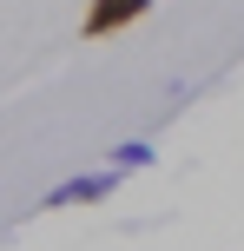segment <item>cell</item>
Wrapping results in <instances>:
<instances>
[{
    "label": "cell",
    "mask_w": 244,
    "mask_h": 251,
    "mask_svg": "<svg viewBox=\"0 0 244 251\" xmlns=\"http://www.w3.org/2000/svg\"><path fill=\"white\" fill-rule=\"evenodd\" d=\"M158 152L152 146H139V139H126V146H112V172H145Z\"/></svg>",
    "instance_id": "3957f363"
},
{
    "label": "cell",
    "mask_w": 244,
    "mask_h": 251,
    "mask_svg": "<svg viewBox=\"0 0 244 251\" xmlns=\"http://www.w3.org/2000/svg\"><path fill=\"white\" fill-rule=\"evenodd\" d=\"M158 0H86V20H79V40H112L126 33L132 20H145Z\"/></svg>",
    "instance_id": "6da1fadb"
},
{
    "label": "cell",
    "mask_w": 244,
    "mask_h": 251,
    "mask_svg": "<svg viewBox=\"0 0 244 251\" xmlns=\"http://www.w3.org/2000/svg\"><path fill=\"white\" fill-rule=\"evenodd\" d=\"M119 192V172H79L66 178V185H53L46 199H40V212H66V205H92V199H112Z\"/></svg>",
    "instance_id": "7a4b0ae2"
}]
</instances>
